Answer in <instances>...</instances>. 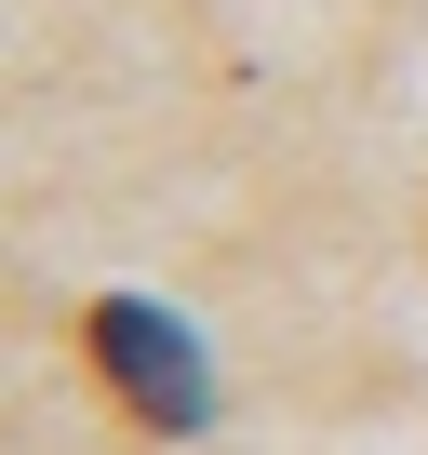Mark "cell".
<instances>
[{
  "label": "cell",
  "mask_w": 428,
  "mask_h": 455,
  "mask_svg": "<svg viewBox=\"0 0 428 455\" xmlns=\"http://www.w3.org/2000/svg\"><path fill=\"white\" fill-rule=\"evenodd\" d=\"M81 348H94V375L134 402L147 442H187V428L214 415V362H201V335H187L161 295H94V308H81Z\"/></svg>",
  "instance_id": "cell-1"
}]
</instances>
